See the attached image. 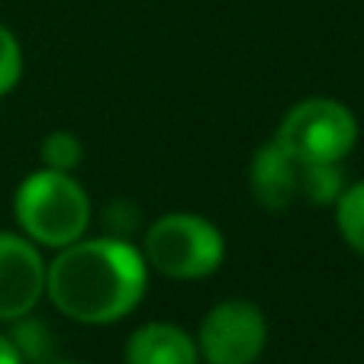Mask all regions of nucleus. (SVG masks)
<instances>
[{
  "label": "nucleus",
  "mask_w": 364,
  "mask_h": 364,
  "mask_svg": "<svg viewBox=\"0 0 364 364\" xmlns=\"http://www.w3.org/2000/svg\"><path fill=\"white\" fill-rule=\"evenodd\" d=\"M149 262L123 235H94L58 248L46 268V296L81 326L119 323L149 290Z\"/></svg>",
  "instance_id": "obj_1"
},
{
  "label": "nucleus",
  "mask_w": 364,
  "mask_h": 364,
  "mask_svg": "<svg viewBox=\"0 0 364 364\" xmlns=\"http://www.w3.org/2000/svg\"><path fill=\"white\" fill-rule=\"evenodd\" d=\"M14 216L29 242L58 252L87 235L90 197L75 174L39 168L16 187Z\"/></svg>",
  "instance_id": "obj_2"
},
{
  "label": "nucleus",
  "mask_w": 364,
  "mask_h": 364,
  "mask_svg": "<svg viewBox=\"0 0 364 364\" xmlns=\"http://www.w3.org/2000/svg\"><path fill=\"white\" fill-rule=\"evenodd\" d=\"M142 255L151 271L171 281H203L226 262V239L206 216L178 210L145 229Z\"/></svg>",
  "instance_id": "obj_3"
},
{
  "label": "nucleus",
  "mask_w": 364,
  "mask_h": 364,
  "mask_svg": "<svg viewBox=\"0 0 364 364\" xmlns=\"http://www.w3.org/2000/svg\"><path fill=\"white\" fill-rule=\"evenodd\" d=\"M274 139L300 161H342L358 145V119L336 97H306L281 117Z\"/></svg>",
  "instance_id": "obj_4"
},
{
  "label": "nucleus",
  "mask_w": 364,
  "mask_h": 364,
  "mask_svg": "<svg viewBox=\"0 0 364 364\" xmlns=\"http://www.w3.org/2000/svg\"><path fill=\"white\" fill-rule=\"evenodd\" d=\"M193 338L203 364H258L268 348V316L252 300H223L200 319Z\"/></svg>",
  "instance_id": "obj_5"
},
{
  "label": "nucleus",
  "mask_w": 364,
  "mask_h": 364,
  "mask_svg": "<svg viewBox=\"0 0 364 364\" xmlns=\"http://www.w3.org/2000/svg\"><path fill=\"white\" fill-rule=\"evenodd\" d=\"M46 268L39 245L23 232H0V323L29 316L46 296Z\"/></svg>",
  "instance_id": "obj_6"
},
{
  "label": "nucleus",
  "mask_w": 364,
  "mask_h": 364,
  "mask_svg": "<svg viewBox=\"0 0 364 364\" xmlns=\"http://www.w3.org/2000/svg\"><path fill=\"white\" fill-rule=\"evenodd\" d=\"M303 184V161L290 155L274 136L252 155L248 165V187L258 206L268 213H287L294 203H300Z\"/></svg>",
  "instance_id": "obj_7"
},
{
  "label": "nucleus",
  "mask_w": 364,
  "mask_h": 364,
  "mask_svg": "<svg viewBox=\"0 0 364 364\" xmlns=\"http://www.w3.org/2000/svg\"><path fill=\"white\" fill-rule=\"evenodd\" d=\"M126 364H200L197 338L174 323H145L126 338Z\"/></svg>",
  "instance_id": "obj_8"
},
{
  "label": "nucleus",
  "mask_w": 364,
  "mask_h": 364,
  "mask_svg": "<svg viewBox=\"0 0 364 364\" xmlns=\"http://www.w3.org/2000/svg\"><path fill=\"white\" fill-rule=\"evenodd\" d=\"M342 161H303V184L300 200L313 206H336V200L345 191Z\"/></svg>",
  "instance_id": "obj_9"
},
{
  "label": "nucleus",
  "mask_w": 364,
  "mask_h": 364,
  "mask_svg": "<svg viewBox=\"0 0 364 364\" xmlns=\"http://www.w3.org/2000/svg\"><path fill=\"white\" fill-rule=\"evenodd\" d=\"M336 226L345 245L364 255V181L348 184L336 200Z\"/></svg>",
  "instance_id": "obj_10"
},
{
  "label": "nucleus",
  "mask_w": 364,
  "mask_h": 364,
  "mask_svg": "<svg viewBox=\"0 0 364 364\" xmlns=\"http://www.w3.org/2000/svg\"><path fill=\"white\" fill-rule=\"evenodd\" d=\"M39 155H42V168L75 174V168L84 161V145H81V139H77L75 132L55 129V132H48V136L42 139Z\"/></svg>",
  "instance_id": "obj_11"
},
{
  "label": "nucleus",
  "mask_w": 364,
  "mask_h": 364,
  "mask_svg": "<svg viewBox=\"0 0 364 364\" xmlns=\"http://www.w3.org/2000/svg\"><path fill=\"white\" fill-rule=\"evenodd\" d=\"M23 77V48L14 29L0 23V97H7L10 90L20 84Z\"/></svg>",
  "instance_id": "obj_12"
},
{
  "label": "nucleus",
  "mask_w": 364,
  "mask_h": 364,
  "mask_svg": "<svg viewBox=\"0 0 364 364\" xmlns=\"http://www.w3.org/2000/svg\"><path fill=\"white\" fill-rule=\"evenodd\" d=\"M0 364H26L20 355V348L14 345V338L4 336V332H0Z\"/></svg>",
  "instance_id": "obj_13"
},
{
  "label": "nucleus",
  "mask_w": 364,
  "mask_h": 364,
  "mask_svg": "<svg viewBox=\"0 0 364 364\" xmlns=\"http://www.w3.org/2000/svg\"><path fill=\"white\" fill-rule=\"evenodd\" d=\"M58 364H75V361H58Z\"/></svg>",
  "instance_id": "obj_14"
}]
</instances>
